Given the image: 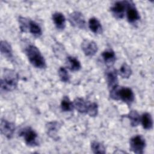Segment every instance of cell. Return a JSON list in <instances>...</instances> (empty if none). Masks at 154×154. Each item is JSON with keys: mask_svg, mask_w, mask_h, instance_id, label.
Masks as SVG:
<instances>
[{"mask_svg": "<svg viewBox=\"0 0 154 154\" xmlns=\"http://www.w3.org/2000/svg\"><path fill=\"white\" fill-rule=\"evenodd\" d=\"M109 96L113 100H121L128 105H131L135 99L134 92L130 88L118 85L110 89Z\"/></svg>", "mask_w": 154, "mask_h": 154, "instance_id": "1", "label": "cell"}, {"mask_svg": "<svg viewBox=\"0 0 154 154\" xmlns=\"http://www.w3.org/2000/svg\"><path fill=\"white\" fill-rule=\"evenodd\" d=\"M18 75L11 69L4 70L1 79V90L4 91H11L15 90L18 84Z\"/></svg>", "mask_w": 154, "mask_h": 154, "instance_id": "2", "label": "cell"}, {"mask_svg": "<svg viewBox=\"0 0 154 154\" xmlns=\"http://www.w3.org/2000/svg\"><path fill=\"white\" fill-rule=\"evenodd\" d=\"M25 53L30 63L36 68L45 69L46 67L45 60L39 49L34 45H30L25 49Z\"/></svg>", "mask_w": 154, "mask_h": 154, "instance_id": "3", "label": "cell"}, {"mask_svg": "<svg viewBox=\"0 0 154 154\" xmlns=\"http://www.w3.org/2000/svg\"><path fill=\"white\" fill-rule=\"evenodd\" d=\"M19 136L23 138L25 143L28 146L35 147L39 144L37 132L29 126L21 129L19 131Z\"/></svg>", "mask_w": 154, "mask_h": 154, "instance_id": "4", "label": "cell"}, {"mask_svg": "<svg viewBox=\"0 0 154 154\" xmlns=\"http://www.w3.org/2000/svg\"><path fill=\"white\" fill-rule=\"evenodd\" d=\"M146 144L144 138L140 135H135L129 140L130 150L137 154H142L144 153Z\"/></svg>", "mask_w": 154, "mask_h": 154, "instance_id": "5", "label": "cell"}, {"mask_svg": "<svg viewBox=\"0 0 154 154\" xmlns=\"http://www.w3.org/2000/svg\"><path fill=\"white\" fill-rule=\"evenodd\" d=\"M68 20L71 25L79 29H85L86 22L84 15L79 11H75L69 14Z\"/></svg>", "mask_w": 154, "mask_h": 154, "instance_id": "6", "label": "cell"}, {"mask_svg": "<svg viewBox=\"0 0 154 154\" xmlns=\"http://www.w3.org/2000/svg\"><path fill=\"white\" fill-rule=\"evenodd\" d=\"M126 16L128 22L134 23L140 20V14L134 4L131 1H126Z\"/></svg>", "mask_w": 154, "mask_h": 154, "instance_id": "7", "label": "cell"}, {"mask_svg": "<svg viewBox=\"0 0 154 154\" xmlns=\"http://www.w3.org/2000/svg\"><path fill=\"white\" fill-rule=\"evenodd\" d=\"M126 8V1H116L111 7V11L115 18L120 19L124 17Z\"/></svg>", "mask_w": 154, "mask_h": 154, "instance_id": "8", "label": "cell"}, {"mask_svg": "<svg viewBox=\"0 0 154 154\" xmlns=\"http://www.w3.org/2000/svg\"><path fill=\"white\" fill-rule=\"evenodd\" d=\"M1 133L8 139H11L15 131V125L13 123L5 119H1L0 125Z\"/></svg>", "mask_w": 154, "mask_h": 154, "instance_id": "9", "label": "cell"}, {"mask_svg": "<svg viewBox=\"0 0 154 154\" xmlns=\"http://www.w3.org/2000/svg\"><path fill=\"white\" fill-rule=\"evenodd\" d=\"M61 127V125L57 121L48 122L45 126L46 132L52 139L54 140H58L59 137L58 135V132Z\"/></svg>", "mask_w": 154, "mask_h": 154, "instance_id": "10", "label": "cell"}, {"mask_svg": "<svg viewBox=\"0 0 154 154\" xmlns=\"http://www.w3.org/2000/svg\"><path fill=\"white\" fill-rule=\"evenodd\" d=\"M81 49L86 56L91 57L97 52L98 48L96 42L88 39H85L81 43Z\"/></svg>", "mask_w": 154, "mask_h": 154, "instance_id": "11", "label": "cell"}, {"mask_svg": "<svg viewBox=\"0 0 154 154\" xmlns=\"http://www.w3.org/2000/svg\"><path fill=\"white\" fill-rule=\"evenodd\" d=\"M118 72L117 70L112 66L108 67L105 71L106 80L109 89H111L116 85H118Z\"/></svg>", "mask_w": 154, "mask_h": 154, "instance_id": "12", "label": "cell"}, {"mask_svg": "<svg viewBox=\"0 0 154 154\" xmlns=\"http://www.w3.org/2000/svg\"><path fill=\"white\" fill-rule=\"evenodd\" d=\"M52 20L59 30H63L66 27V17L64 14L60 12H55L52 16Z\"/></svg>", "mask_w": 154, "mask_h": 154, "instance_id": "13", "label": "cell"}, {"mask_svg": "<svg viewBox=\"0 0 154 154\" xmlns=\"http://www.w3.org/2000/svg\"><path fill=\"white\" fill-rule=\"evenodd\" d=\"M102 57L108 67H112L116 61V55L111 49H106L102 53Z\"/></svg>", "mask_w": 154, "mask_h": 154, "instance_id": "14", "label": "cell"}, {"mask_svg": "<svg viewBox=\"0 0 154 154\" xmlns=\"http://www.w3.org/2000/svg\"><path fill=\"white\" fill-rule=\"evenodd\" d=\"M66 65L67 68L72 71H78L81 68L80 61L76 57L71 56L66 58Z\"/></svg>", "mask_w": 154, "mask_h": 154, "instance_id": "15", "label": "cell"}, {"mask_svg": "<svg viewBox=\"0 0 154 154\" xmlns=\"http://www.w3.org/2000/svg\"><path fill=\"white\" fill-rule=\"evenodd\" d=\"M74 108L81 113H86L89 102L85 100L81 97H76L73 100Z\"/></svg>", "mask_w": 154, "mask_h": 154, "instance_id": "16", "label": "cell"}, {"mask_svg": "<svg viewBox=\"0 0 154 154\" xmlns=\"http://www.w3.org/2000/svg\"><path fill=\"white\" fill-rule=\"evenodd\" d=\"M0 49L2 55L8 59L13 58V50L11 45L5 40H1L0 43Z\"/></svg>", "mask_w": 154, "mask_h": 154, "instance_id": "17", "label": "cell"}, {"mask_svg": "<svg viewBox=\"0 0 154 154\" xmlns=\"http://www.w3.org/2000/svg\"><path fill=\"white\" fill-rule=\"evenodd\" d=\"M88 27L94 34H99L102 32V26L99 20L96 17H91L88 20Z\"/></svg>", "mask_w": 154, "mask_h": 154, "instance_id": "18", "label": "cell"}, {"mask_svg": "<svg viewBox=\"0 0 154 154\" xmlns=\"http://www.w3.org/2000/svg\"><path fill=\"white\" fill-rule=\"evenodd\" d=\"M142 126L144 129L149 130L153 127V120L152 116L149 112H144L142 114L141 121Z\"/></svg>", "mask_w": 154, "mask_h": 154, "instance_id": "19", "label": "cell"}, {"mask_svg": "<svg viewBox=\"0 0 154 154\" xmlns=\"http://www.w3.org/2000/svg\"><path fill=\"white\" fill-rule=\"evenodd\" d=\"M28 31L35 37H40L42 34L41 27L35 21L29 19L28 25Z\"/></svg>", "mask_w": 154, "mask_h": 154, "instance_id": "20", "label": "cell"}, {"mask_svg": "<svg viewBox=\"0 0 154 154\" xmlns=\"http://www.w3.org/2000/svg\"><path fill=\"white\" fill-rule=\"evenodd\" d=\"M127 117L130 120L131 125L132 127L137 126L141 121V117L140 114L136 110H131L128 114Z\"/></svg>", "mask_w": 154, "mask_h": 154, "instance_id": "21", "label": "cell"}, {"mask_svg": "<svg viewBox=\"0 0 154 154\" xmlns=\"http://www.w3.org/2000/svg\"><path fill=\"white\" fill-rule=\"evenodd\" d=\"M61 108L64 112H69L73 111L74 108L73 103L71 102L68 96H64L61 101Z\"/></svg>", "mask_w": 154, "mask_h": 154, "instance_id": "22", "label": "cell"}, {"mask_svg": "<svg viewBox=\"0 0 154 154\" xmlns=\"http://www.w3.org/2000/svg\"><path fill=\"white\" fill-rule=\"evenodd\" d=\"M91 149L94 153L103 154L106 152L104 145L96 141H93L91 143Z\"/></svg>", "mask_w": 154, "mask_h": 154, "instance_id": "23", "label": "cell"}, {"mask_svg": "<svg viewBox=\"0 0 154 154\" xmlns=\"http://www.w3.org/2000/svg\"><path fill=\"white\" fill-rule=\"evenodd\" d=\"M119 75L123 78H129L132 74V69L131 67L126 63H124L120 67L119 71Z\"/></svg>", "mask_w": 154, "mask_h": 154, "instance_id": "24", "label": "cell"}, {"mask_svg": "<svg viewBox=\"0 0 154 154\" xmlns=\"http://www.w3.org/2000/svg\"><path fill=\"white\" fill-rule=\"evenodd\" d=\"M58 76L60 80L64 82H68L70 81V75L64 67H60L58 70Z\"/></svg>", "mask_w": 154, "mask_h": 154, "instance_id": "25", "label": "cell"}, {"mask_svg": "<svg viewBox=\"0 0 154 154\" xmlns=\"http://www.w3.org/2000/svg\"><path fill=\"white\" fill-rule=\"evenodd\" d=\"M86 113L91 117H95L98 113V106L95 102H89Z\"/></svg>", "mask_w": 154, "mask_h": 154, "instance_id": "26", "label": "cell"}, {"mask_svg": "<svg viewBox=\"0 0 154 154\" xmlns=\"http://www.w3.org/2000/svg\"><path fill=\"white\" fill-rule=\"evenodd\" d=\"M19 28L22 32H27L28 31V25L29 19L20 16L18 18Z\"/></svg>", "mask_w": 154, "mask_h": 154, "instance_id": "27", "label": "cell"}, {"mask_svg": "<svg viewBox=\"0 0 154 154\" xmlns=\"http://www.w3.org/2000/svg\"><path fill=\"white\" fill-rule=\"evenodd\" d=\"M54 52L55 55L57 58H62L64 57L66 52H65V49L63 48V45H61L60 43H57L54 46L53 48Z\"/></svg>", "mask_w": 154, "mask_h": 154, "instance_id": "28", "label": "cell"}]
</instances>
